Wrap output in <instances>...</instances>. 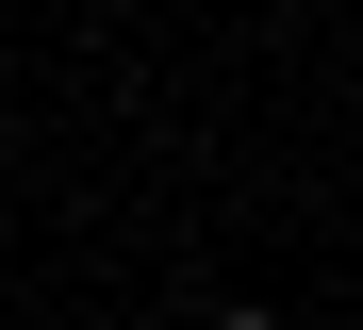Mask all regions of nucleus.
<instances>
[{
	"label": "nucleus",
	"instance_id": "1",
	"mask_svg": "<svg viewBox=\"0 0 363 330\" xmlns=\"http://www.w3.org/2000/svg\"><path fill=\"white\" fill-rule=\"evenodd\" d=\"M215 330H281V314H215Z\"/></svg>",
	"mask_w": 363,
	"mask_h": 330
}]
</instances>
